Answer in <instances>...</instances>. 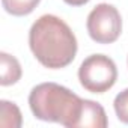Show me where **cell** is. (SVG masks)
Returning <instances> with one entry per match:
<instances>
[{
    "mask_svg": "<svg viewBox=\"0 0 128 128\" xmlns=\"http://www.w3.org/2000/svg\"><path fill=\"white\" fill-rule=\"evenodd\" d=\"M29 47L41 65L50 70H60L76 59L77 38L62 18L45 14L32 24Z\"/></svg>",
    "mask_w": 128,
    "mask_h": 128,
    "instance_id": "6da1fadb",
    "label": "cell"
},
{
    "mask_svg": "<svg viewBox=\"0 0 128 128\" xmlns=\"http://www.w3.org/2000/svg\"><path fill=\"white\" fill-rule=\"evenodd\" d=\"M83 101L68 88L51 82L35 86L29 95V106L36 119L57 122L68 128H77Z\"/></svg>",
    "mask_w": 128,
    "mask_h": 128,
    "instance_id": "7a4b0ae2",
    "label": "cell"
},
{
    "mask_svg": "<svg viewBox=\"0 0 128 128\" xmlns=\"http://www.w3.org/2000/svg\"><path fill=\"white\" fill-rule=\"evenodd\" d=\"M78 80L88 92L104 94L118 80L116 63L106 54H90L78 68Z\"/></svg>",
    "mask_w": 128,
    "mask_h": 128,
    "instance_id": "3957f363",
    "label": "cell"
},
{
    "mask_svg": "<svg viewBox=\"0 0 128 128\" xmlns=\"http://www.w3.org/2000/svg\"><path fill=\"white\" fill-rule=\"evenodd\" d=\"M88 33L98 44H112L118 41L122 32V18L119 11L108 3L96 5L88 15Z\"/></svg>",
    "mask_w": 128,
    "mask_h": 128,
    "instance_id": "277c9868",
    "label": "cell"
},
{
    "mask_svg": "<svg viewBox=\"0 0 128 128\" xmlns=\"http://www.w3.org/2000/svg\"><path fill=\"white\" fill-rule=\"evenodd\" d=\"M108 125L107 114L100 102H95L92 100H84L83 101V110L80 114V119L77 122L78 126L84 128H106Z\"/></svg>",
    "mask_w": 128,
    "mask_h": 128,
    "instance_id": "5b68a950",
    "label": "cell"
},
{
    "mask_svg": "<svg viewBox=\"0 0 128 128\" xmlns=\"http://www.w3.org/2000/svg\"><path fill=\"white\" fill-rule=\"evenodd\" d=\"M21 65L12 54H8L5 51L0 53V84L2 86H11L15 84L21 78Z\"/></svg>",
    "mask_w": 128,
    "mask_h": 128,
    "instance_id": "8992f818",
    "label": "cell"
},
{
    "mask_svg": "<svg viewBox=\"0 0 128 128\" xmlns=\"http://www.w3.org/2000/svg\"><path fill=\"white\" fill-rule=\"evenodd\" d=\"M23 116L15 102L2 100L0 101V125L3 128H20Z\"/></svg>",
    "mask_w": 128,
    "mask_h": 128,
    "instance_id": "52a82bcc",
    "label": "cell"
},
{
    "mask_svg": "<svg viewBox=\"0 0 128 128\" xmlns=\"http://www.w3.org/2000/svg\"><path fill=\"white\" fill-rule=\"evenodd\" d=\"M41 0H2L5 11L14 17H24L35 11Z\"/></svg>",
    "mask_w": 128,
    "mask_h": 128,
    "instance_id": "ba28073f",
    "label": "cell"
},
{
    "mask_svg": "<svg viewBox=\"0 0 128 128\" xmlns=\"http://www.w3.org/2000/svg\"><path fill=\"white\" fill-rule=\"evenodd\" d=\"M113 107L118 119L124 124H128V88L116 95L113 101Z\"/></svg>",
    "mask_w": 128,
    "mask_h": 128,
    "instance_id": "9c48e42d",
    "label": "cell"
},
{
    "mask_svg": "<svg viewBox=\"0 0 128 128\" xmlns=\"http://www.w3.org/2000/svg\"><path fill=\"white\" fill-rule=\"evenodd\" d=\"M63 2L71 5V6H83V5H86L89 2V0H63Z\"/></svg>",
    "mask_w": 128,
    "mask_h": 128,
    "instance_id": "30bf717a",
    "label": "cell"
}]
</instances>
